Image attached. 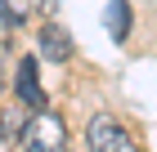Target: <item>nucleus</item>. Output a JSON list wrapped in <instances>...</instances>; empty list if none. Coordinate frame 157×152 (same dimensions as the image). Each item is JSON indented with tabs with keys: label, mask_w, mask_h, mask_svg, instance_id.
<instances>
[{
	"label": "nucleus",
	"mask_w": 157,
	"mask_h": 152,
	"mask_svg": "<svg viewBox=\"0 0 157 152\" xmlns=\"http://www.w3.org/2000/svg\"><path fill=\"white\" fill-rule=\"evenodd\" d=\"M13 90L32 112H45V90H40V76H36V58H23L18 72H13Z\"/></svg>",
	"instance_id": "nucleus-3"
},
{
	"label": "nucleus",
	"mask_w": 157,
	"mask_h": 152,
	"mask_svg": "<svg viewBox=\"0 0 157 152\" xmlns=\"http://www.w3.org/2000/svg\"><path fill=\"white\" fill-rule=\"evenodd\" d=\"M18 148L23 152H67V125L54 112H32L23 134H18Z\"/></svg>",
	"instance_id": "nucleus-1"
},
{
	"label": "nucleus",
	"mask_w": 157,
	"mask_h": 152,
	"mask_svg": "<svg viewBox=\"0 0 157 152\" xmlns=\"http://www.w3.org/2000/svg\"><path fill=\"white\" fill-rule=\"evenodd\" d=\"M108 32H112V40L130 36V5L126 0H108Z\"/></svg>",
	"instance_id": "nucleus-5"
},
{
	"label": "nucleus",
	"mask_w": 157,
	"mask_h": 152,
	"mask_svg": "<svg viewBox=\"0 0 157 152\" xmlns=\"http://www.w3.org/2000/svg\"><path fill=\"white\" fill-rule=\"evenodd\" d=\"M36 9H40V13H54V9H59V0H36Z\"/></svg>",
	"instance_id": "nucleus-7"
},
{
	"label": "nucleus",
	"mask_w": 157,
	"mask_h": 152,
	"mask_svg": "<svg viewBox=\"0 0 157 152\" xmlns=\"http://www.w3.org/2000/svg\"><path fill=\"white\" fill-rule=\"evenodd\" d=\"M40 54L54 58V63H67V58H72V36H67V27H59V23H45V27H40Z\"/></svg>",
	"instance_id": "nucleus-4"
},
{
	"label": "nucleus",
	"mask_w": 157,
	"mask_h": 152,
	"mask_svg": "<svg viewBox=\"0 0 157 152\" xmlns=\"http://www.w3.org/2000/svg\"><path fill=\"white\" fill-rule=\"evenodd\" d=\"M0 27H23V13L9 9V0H0Z\"/></svg>",
	"instance_id": "nucleus-6"
},
{
	"label": "nucleus",
	"mask_w": 157,
	"mask_h": 152,
	"mask_svg": "<svg viewBox=\"0 0 157 152\" xmlns=\"http://www.w3.org/2000/svg\"><path fill=\"white\" fill-rule=\"evenodd\" d=\"M85 148L90 152H139L135 139H130V130L121 121H112V117H94L85 125Z\"/></svg>",
	"instance_id": "nucleus-2"
}]
</instances>
